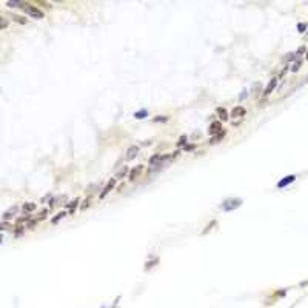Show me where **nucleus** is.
<instances>
[{
    "mask_svg": "<svg viewBox=\"0 0 308 308\" xmlns=\"http://www.w3.org/2000/svg\"><path fill=\"white\" fill-rule=\"evenodd\" d=\"M245 97H248V91H247V89H244V91L239 94V100H245Z\"/></svg>",
    "mask_w": 308,
    "mask_h": 308,
    "instance_id": "b1692460",
    "label": "nucleus"
},
{
    "mask_svg": "<svg viewBox=\"0 0 308 308\" xmlns=\"http://www.w3.org/2000/svg\"><path fill=\"white\" fill-rule=\"evenodd\" d=\"M16 214H17V207H13V208H10L6 213H3V216H2V217H3V220H10V219H11V217H14Z\"/></svg>",
    "mask_w": 308,
    "mask_h": 308,
    "instance_id": "9d476101",
    "label": "nucleus"
},
{
    "mask_svg": "<svg viewBox=\"0 0 308 308\" xmlns=\"http://www.w3.org/2000/svg\"><path fill=\"white\" fill-rule=\"evenodd\" d=\"M0 23H2V25H0V28H2V29H5V28L8 26V22H6V19H5V17H2V19H0Z\"/></svg>",
    "mask_w": 308,
    "mask_h": 308,
    "instance_id": "4be33fe9",
    "label": "nucleus"
},
{
    "mask_svg": "<svg viewBox=\"0 0 308 308\" xmlns=\"http://www.w3.org/2000/svg\"><path fill=\"white\" fill-rule=\"evenodd\" d=\"M146 116H148V111H146V110H140L139 113H136V114H134V117H136V119H143V117H146Z\"/></svg>",
    "mask_w": 308,
    "mask_h": 308,
    "instance_id": "dca6fc26",
    "label": "nucleus"
},
{
    "mask_svg": "<svg viewBox=\"0 0 308 308\" xmlns=\"http://www.w3.org/2000/svg\"><path fill=\"white\" fill-rule=\"evenodd\" d=\"M296 180V176H288V177H285V179H282L279 183H277V188H283V186H288V183H291V182H294Z\"/></svg>",
    "mask_w": 308,
    "mask_h": 308,
    "instance_id": "6e6552de",
    "label": "nucleus"
},
{
    "mask_svg": "<svg viewBox=\"0 0 308 308\" xmlns=\"http://www.w3.org/2000/svg\"><path fill=\"white\" fill-rule=\"evenodd\" d=\"M302 53H305V46H300L299 51H297V54H302Z\"/></svg>",
    "mask_w": 308,
    "mask_h": 308,
    "instance_id": "c85d7f7f",
    "label": "nucleus"
},
{
    "mask_svg": "<svg viewBox=\"0 0 308 308\" xmlns=\"http://www.w3.org/2000/svg\"><path fill=\"white\" fill-rule=\"evenodd\" d=\"M276 85H277V79H276V77H273V79L268 82V85H267V88H265L263 94H265V96H268V94H270V92H271V91L276 88Z\"/></svg>",
    "mask_w": 308,
    "mask_h": 308,
    "instance_id": "0eeeda50",
    "label": "nucleus"
},
{
    "mask_svg": "<svg viewBox=\"0 0 308 308\" xmlns=\"http://www.w3.org/2000/svg\"><path fill=\"white\" fill-rule=\"evenodd\" d=\"M293 57H294V53H290V54H287V56H285V59H283V63H288V62H290Z\"/></svg>",
    "mask_w": 308,
    "mask_h": 308,
    "instance_id": "5701e85b",
    "label": "nucleus"
},
{
    "mask_svg": "<svg viewBox=\"0 0 308 308\" xmlns=\"http://www.w3.org/2000/svg\"><path fill=\"white\" fill-rule=\"evenodd\" d=\"M65 214H66L65 211H60V213H57V214H56V216L51 219V224H57L60 219H63V217H65Z\"/></svg>",
    "mask_w": 308,
    "mask_h": 308,
    "instance_id": "2eb2a0df",
    "label": "nucleus"
},
{
    "mask_svg": "<svg viewBox=\"0 0 308 308\" xmlns=\"http://www.w3.org/2000/svg\"><path fill=\"white\" fill-rule=\"evenodd\" d=\"M224 136H225V131L222 130V131H220V133H217V134H216V137H214V139H211L210 142H211V143H214V142H217V140L224 139Z\"/></svg>",
    "mask_w": 308,
    "mask_h": 308,
    "instance_id": "f3484780",
    "label": "nucleus"
},
{
    "mask_svg": "<svg viewBox=\"0 0 308 308\" xmlns=\"http://www.w3.org/2000/svg\"><path fill=\"white\" fill-rule=\"evenodd\" d=\"M13 20H16V22L22 23V25H26V19H25V17H20V16H13Z\"/></svg>",
    "mask_w": 308,
    "mask_h": 308,
    "instance_id": "6ab92c4d",
    "label": "nucleus"
},
{
    "mask_svg": "<svg viewBox=\"0 0 308 308\" xmlns=\"http://www.w3.org/2000/svg\"><path fill=\"white\" fill-rule=\"evenodd\" d=\"M114 185H116V179H111V180H108V183L105 185V188L100 191V194H99V199H105V196L114 188Z\"/></svg>",
    "mask_w": 308,
    "mask_h": 308,
    "instance_id": "7ed1b4c3",
    "label": "nucleus"
},
{
    "mask_svg": "<svg viewBox=\"0 0 308 308\" xmlns=\"http://www.w3.org/2000/svg\"><path fill=\"white\" fill-rule=\"evenodd\" d=\"M300 66H302V62H300V60H297V63H294V65L291 66V71H293V72H296V71H299V68H300Z\"/></svg>",
    "mask_w": 308,
    "mask_h": 308,
    "instance_id": "aec40b11",
    "label": "nucleus"
},
{
    "mask_svg": "<svg viewBox=\"0 0 308 308\" xmlns=\"http://www.w3.org/2000/svg\"><path fill=\"white\" fill-rule=\"evenodd\" d=\"M22 210H23V213H33V211L36 210V203H33V202H26V203H23Z\"/></svg>",
    "mask_w": 308,
    "mask_h": 308,
    "instance_id": "9b49d317",
    "label": "nucleus"
},
{
    "mask_svg": "<svg viewBox=\"0 0 308 308\" xmlns=\"http://www.w3.org/2000/svg\"><path fill=\"white\" fill-rule=\"evenodd\" d=\"M222 131V123L220 122H213L211 125H210V128H208V133L210 134H217V133H220Z\"/></svg>",
    "mask_w": 308,
    "mask_h": 308,
    "instance_id": "423d86ee",
    "label": "nucleus"
},
{
    "mask_svg": "<svg viewBox=\"0 0 308 308\" xmlns=\"http://www.w3.org/2000/svg\"><path fill=\"white\" fill-rule=\"evenodd\" d=\"M166 157H170V156H160V154H156V156H153V157L150 159V163H151V165H156V163H159L162 159H166Z\"/></svg>",
    "mask_w": 308,
    "mask_h": 308,
    "instance_id": "4468645a",
    "label": "nucleus"
},
{
    "mask_svg": "<svg viewBox=\"0 0 308 308\" xmlns=\"http://www.w3.org/2000/svg\"><path fill=\"white\" fill-rule=\"evenodd\" d=\"M166 120H168V117H160V116L154 117V122H166Z\"/></svg>",
    "mask_w": 308,
    "mask_h": 308,
    "instance_id": "393cba45",
    "label": "nucleus"
},
{
    "mask_svg": "<svg viewBox=\"0 0 308 308\" xmlns=\"http://www.w3.org/2000/svg\"><path fill=\"white\" fill-rule=\"evenodd\" d=\"M217 116L222 119V122L228 120V113H227V110H225V108H217Z\"/></svg>",
    "mask_w": 308,
    "mask_h": 308,
    "instance_id": "ddd939ff",
    "label": "nucleus"
},
{
    "mask_svg": "<svg viewBox=\"0 0 308 308\" xmlns=\"http://www.w3.org/2000/svg\"><path fill=\"white\" fill-rule=\"evenodd\" d=\"M127 173H128V168H125V166H123V168H122V170L117 173V177H123V176H127Z\"/></svg>",
    "mask_w": 308,
    "mask_h": 308,
    "instance_id": "412c9836",
    "label": "nucleus"
},
{
    "mask_svg": "<svg viewBox=\"0 0 308 308\" xmlns=\"http://www.w3.org/2000/svg\"><path fill=\"white\" fill-rule=\"evenodd\" d=\"M23 231H25V227H22V225H19V227H16V231H14V234H16V237H20L22 234H23Z\"/></svg>",
    "mask_w": 308,
    "mask_h": 308,
    "instance_id": "a211bd4d",
    "label": "nucleus"
},
{
    "mask_svg": "<svg viewBox=\"0 0 308 308\" xmlns=\"http://www.w3.org/2000/svg\"><path fill=\"white\" fill-rule=\"evenodd\" d=\"M305 28H306V25H305V23H300V25H299V31H303Z\"/></svg>",
    "mask_w": 308,
    "mask_h": 308,
    "instance_id": "cd10ccee",
    "label": "nucleus"
},
{
    "mask_svg": "<svg viewBox=\"0 0 308 308\" xmlns=\"http://www.w3.org/2000/svg\"><path fill=\"white\" fill-rule=\"evenodd\" d=\"M306 59H308V53H306Z\"/></svg>",
    "mask_w": 308,
    "mask_h": 308,
    "instance_id": "c756f323",
    "label": "nucleus"
},
{
    "mask_svg": "<svg viewBox=\"0 0 308 308\" xmlns=\"http://www.w3.org/2000/svg\"><path fill=\"white\" fill-rule=\"evenodd\" d=\"M77 205H79V199H74V200H71L69 203H68V213H74L76 210H77Z\"/></svg>",
    "mask_w": 308,
    "mask_h": 308,
    "instance_id": "f8f14e48",
    "label": "nucleus"
},
{
    "mask_svg": "<svg viewBox=\"0 0 308 308\" xmlns=\"http://www.w3.org/2000/svg\"><path fill=\"white\" fill-rule=\"evenodd\" d=\"M240 203H242L240 200H234V199H230V200H227V202H225V203L222 205V210H224V211H231V210L237 208Z\"/></svg>",
    "mask_w": 308,
    "mask_h": 308,
    "instance_id": "f03ea898",
    "label": "nucleus"
},
{
    "mask_svg": "<svg viewBox=\"0 0 308 308\" xmlns=\"http://www.w3.org/2000/svg\"><path fill=\"white\" fill-rule=\"evenodd\" d=\"M185 142H186V136H182V137L179 139V142H177V143H179V145H182V143H185Z\"/></svg>",
    "mask_w": 308,
    "mask_h": 308,
    "instance_id": "a878e982",
    "label": "nucleus"
},
{
    "mask_svg": "<svg viewBox=\"0 0 308 308\" xmlns=\"http://www.w3.org/2000/svg\"><path fill=\"white\" fill-rule=\"evenodd\" d=\"M245 114H247V110H245L244 107H236V108L231 111V117H233V119L242 117V116H245Z\"/></svg>",
    "mask_w": 308,
    "mask_h": 308,
    "instance_id": "39448f33",
    "label": "nucleus"
},
{
    "mask_svg": "<svg viewBox=\"0 0 308 308\" xmlns=\"http://www.w3.org/2000/svg\"><path fill=\"white\" fill-rule=\"evenodd\" d=\"M193 148H194V145H185L183 146V150H186V151H191Z\"/></svg>",
    "mask_w": 308,
    "mask_h": 308,
    "instance_id": "bb28decb",
    "label": "nucleus"
},
{
    "mask_svg": "<svg viewBox=\"0 0 308 308\" xmlns=\"http://www.w3.org/2000/svg\"><path fill=\"white\" fill-rule=\"evenodd\" d=\"M139 150H140V148H139L137 145H133V146H130V148H128V151H127V156H125V157H127V160H133V159H134V157L139 154Z\"/></svg>",
    "mask_w": 308,
    "mask_h": 308,
    "instance_id": "20e7f679",
    "label": "nucleus"
},
{
    "mask_svg": "<svg viewBox=\"0 0 308 308\" xmlns=\"http://www.w3.org/2000/svg\"><path fill=\"white\" fill-rule=\"evenodd\" d=\"M143 170V166L142 165H137V166H134L131 171H130V180H134L139 174H140V171Z\"/></svg>",
    "mask_w": 308,
    "mask_h": 308,
    "instance_id": "1a4fd4ad",
    "label": "nucleus"
},
{
    "mask_svg": "<svg viewBox=\"0 0 308 308\" xmlns=\"http://www.w3.org/2000/svg\"><path fill=\"white\" fill-rule=\"evenodd\" d=\"M22 10H23L26 14H29L31 17H34V19H43V17H45V13H43L42 10H39V8L29 5V3H23V8H22Z\"/></svg>",
    "mask_w": 308,
    "mask_h": 308,
    "instance_id": "f257e3e1",
    "label": "nucleus"
}]
</instances>
